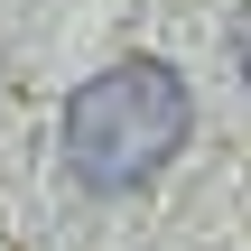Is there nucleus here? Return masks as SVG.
Masks as SVG:
<instances>
[{
    "mask_svg": "<svg viewBox=\"0 0 251 251\" xmlns=\"http://www.w3.org/2000/svg\"><path fill=\"white\" fill-rule=\"evenodd\" d=\"M196 130V93L168 56H121L65 93V177L84 196H140Z\"/></svg>",
    "mask_w": 251,
    "mask_h": 251,
    "instance_id": "obj_1",
    "label": "nucleus"
}]
</instances>
